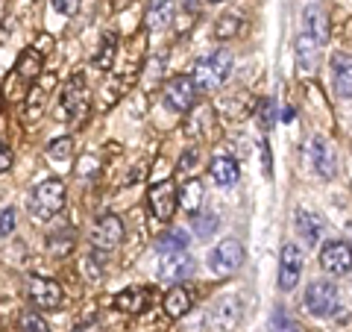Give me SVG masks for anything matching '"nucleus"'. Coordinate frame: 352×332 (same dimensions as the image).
I'll use <instances>...</instances> for the list:
<instances>
[{
	"instance_id": "1",
	"label": "nucleus",
	"mask_w": 352,
	"mask_h": 332,
	"mask_svg": "<svg viewBox=\"0 0 352 332\" xmlns=\"http://www.w3.org/2000/svg\"><path fill=\"white\" fill-rule=\"evenodd\" d=\"M65 206V183L62 180H44L32 188L30 194V215L32 220H50L59 215Z\"/></svg>"
},
{
	"instance_id": "2",
	"label": "nucleus",
	"mask_w": 352,
	"mask_h": 332,
	"mask_svg": "<svg viewBox=\"0 0 352 332\" xmlns=\"http://www.w3.org/2000/svg\"><path fill=\"white\" fill-rule=\"evenodd\" d=\"M305 309H308V312H311L314 318H332L338 309H340L338 285L329 282V280H314V282L305 289Z\"/></svg>"
},
{
	"instance_id": "3",
	"label": "nucleus",
	"mask_w": 352,
	"mask_h": 332,
	"mask_svg": "<svg viewBox=\"0 0 352 332\" xmlns=\"http://www.w3.org/2000/svg\"><path fill=\"white\" fill-rule=\"evenodd\" d=\"M59 115L68 124H80L88 115V92H85V80L80 74L71 76L68 85L62 88V101H59Z\"/></svg>"
},
{
	"instance_id": "4",
	"label": "nucleus",
	"mask_w": 352,
	"mask_h": 332,
	"mask_svg": "<svg viewBox=\"0 0 352 332\" xmlns=\"http://www.w3.org/2000/svg\"><path fill=\"white\" fill-rule=\"evenodd\" d=\"M241 264H244V247H241L238 238H223L220 245L208 253V268H212L214 273H235Z\"/></svg>"
},
{
	"instance_id": "5",
	"label": "nucleus",
	"mask_w": 352,
	"mask_h": 332,
	"mask_svg": "<svg viewBox=\"0 0 352 332\" xmlns=\"http://www.w3.org/2000/svg\"><path fill=\"white\" fill-rule=\"evenodd\" d=\"M164 103L173 112H188V109L197 103V83L188 74H179L164 85Z\"/></svg>"
},
{
	"instance_id": "6",
	"label": "nucleus",
	"mask_w": 352,
	"mask_h": 332,
	"mask_svg": "<svg viewBox=\"0 0 352 332\" xmlns=\"http://www.w3.org/2000/svg\"><path fill=\"white\" fill-rule=\"evenodd\" d=\"M120 238H124V224H120V218L112 215V212H106L94 220V227H91V245L94 250H112L120 245Z\"/></svg>"
},
{
	"instance_id": "7",
	"label": "nucleus",
	"mask_w": 352,
	"mask_h": 332,
	"mask_svg": "<svg viewBox=\"0 0 352 332\" xmlns=\"http://www.w3.org/2000/svg\"><path fill=\"white\" fill-rule=\"evenodd\" d=\"M208 324L214 332H232L241 324V300L235 294H226L214 303L212 315H208Z\"/></svg>"
},
{
	"instance_id": "8",
	"label": "nucleus",
	"mask_w": 352,
	"mask_h": 332,
	"mask_svg": "<svg viewBox=\"0 0 352 332\" xmlns=\"http://www.w3.org/2000/svg\"><path fill=\"white\" fill-rule=\"evenodd\" d=\"M320 268L332 276H344L352 271V247L344 241H329L320 250Z\"/></svg>"
},
{
	"instance_id": "9",
	"label": "nucleus",
	"mask_w": 352,
	"mask_h": 332,
	"mask_svg": "<svg viewBox=\"0 0 352 332\" xmlns=\"http://www.w3.org/2000/svg\"><path fill=\"white\" fill-rule=\"evenodd\" d=\"M191 273H194V259L185 250L162 253V262H159V280L162 282H179Z\"/></svg>"
},
{
	"instance_id": "10",
	"label": "nucleus",
	"mask_w": 352,
	"mask_h": 332,
	"mask_svg": "<svg viewBox=\"0 0 352 332\" xmlns=\"http://www.w3.org/2000/svg\"><path fill=\"white\" fill-rule=\"evenodd\" d=\"M300 273H302V250L296 245H285L279 259V289L294 291V285L300 282Z\"/></svg>"
},
{
	"instance_id": "11",
	"label": "nucleus",
	"mask_w": 352,
	"mask_h": 332,
	"mask_svg": "<svg viewBox=\"0 0 352 332\" xmlns=\"http://www.w3.org/2000/svg\"><path fill=\"white\" fill-rule=\"evenodd\" d=\"M30 300L36 303L38 309H56L62 303V289L56 280H47V276H30L27 282Z\"/></svg>"
},
{
	"instance_id": "12",
	"label": "nucleus",
	"mask_w": 352,
	"mask_h": 332,
	"mask_svg": "<svg viewBox=\"0 0 352 332\" xmlns=\"http://www.w3.org/2000/svg\"><path fill=\"white\" fill-rule=\"evenodd\" d=\"M153 300H156V291L153 289H147V285H129V289H124L115 297V309L138 315V312H144V309H150Z\"/></svg>"
},
{
	"instance_id": "13",
	"label": "nucleus",
	"mask_w": 352,
	"mask_h": 332,
	"mask_svg": "<svg viewBox=\"0 0 352 332\" xmlns=\"http://www.w3.org/2000/svg\"><path fill=\"white\" fill-rule=\"evenodd\" d=\"M308 159H311V168L323 176V180H332L335 171H338V159H335V150L329 141L323 138H311L308 145Z\"/></svg>"
},
{
	"instance_id": "14",
	"label": "nucleus",
	"mask_w": 352,
	"mask_h": 332,
	"mask_svg": "<svg viewBox=\"0 0 352 332\" xmlns=\"http://www.w3.org/2000/svg\"><path fill=\"white\" fill-rule=\"evenodd\" d=\"M320 44H317L308 32H300L294 41V56H296V68H300V74L311 76L317 71V65H320Z\"/></svg>"
},
{
	"instance_id": "15",
	"label": "nucleus",
	"mask_w": 352,
	"mask_h": 332,
	"mask_svg": "<svg viewBox=\"0 0 352 332\" xmlns=\"http://www.w3.org/2000/svg\"><path fill=\"white\" fill-rule=\"evenodd\" d=\"M147 200H150V209H153V215H156L159 220H170L173 218V209H176V188L173 183H156L150 188V194H147Z\"/></svg>"
},
{
	"instance_id": "16",
	"label": "nucleus",
	"mask_w": 352,
	"mask_h": 332,
	"mask_svg": "<svg viewBox=\"0 0 352 332\" xmlns=\"http://www.w3.org/2000/svg\"><path fill=\"white\" fill-rule=\"evenodd\" d=\"M332 83L338 97H352V56L344 50L332 53Z\"/></svg>"
},
{
	"instance_id": "17",
	"label": "nucleus",
	"mask_w": 352,
	"mask_h": 332,
	"mask_svg": "<svg viewBox=\"0 0 352 332\" xmlns=\"http://www.w3.org/2000/svg\"><path fill=\"white\" fill-rule=\"evenodd\" d=\"M296 232H300V238H305V245L317 247V241L323 236V220L314 212H308V209H300L296 212Z\"/></svg>"
},
{
	"instance_id": "18",
	"label": "nucleus",
	"mask_w": 352,
	"mask_h": 332,
	"mask_svg": "<svg viewBox=\"0 0 352 332\" xmlns=\"http://www.w3.org/2000/svg\"><path fill=\"white\" fill-rule=\"evenodd\" d=\"M305 27H308V36H311L317 44H323L326 39H329V18H326V12L317 3H311V6H305Z\"/></svg>"
},
{
	"instance_id": "19",
	"label": "nucleus",
	"mask_w": 352,
	"mask_h": 332,
	"mask_svg": "<svg viewBox=\"0 0 352 332\" xmlns=\"http://www.w3.org/2000/svg\"><path fill=\"white\" fill-rule=\"evenodd\" d=\"M203 183L200 180H188L182 188H179V194H176V203L182 206V212H188V215H197L200 212V206H203Z\"/></svg>"
},
{
	"instance_id": "20",
	"label": "nucleus",
	"mask_w": 352,
	"mask_h": 332,
	"mask_svg": "<svg viewBox=\"0 0 352 332\" xmlns=\"http://www.w3.org/2000/svg\"><path fill=\"white\" fill-rule=\"evenodd\" d=\"M15 74H18V80H24V83H36L38 74H41V53H38L36 48H27V50L18 56Z\"/></svg>"
},
{
	"instance_id": "21",
	"label": "nucleus",
	"mask_w": 352,
	"mask_h": 332,
	"mask_svg": "<svg viewBox=\"0 0 352 332\" xmlns=\"http://www.w3.org/2000/svg\"><path fill=\"white\" fill-rule=\"evenodd\" d=\"M208 174H212V180L217 185H235L238 176H241V168H238L235 159L217 156V159H212V168H208Z\"/></svg>"
},
{
	"instance_id": "22",
	"label": "nucleus",
	"mask_w": 352,
	"mask_h": 332,
	"mask_svg": "<svg viewBox=\"0 0 352 332\" xmlns=\"http://www.w3.org/2000/svg\"><path fill=\"white\" fill-rule=\"evenodd\" d=\"M173 21V3L170 0H150L147 3V27L150 30H164Z\"/></svg>"
},
{
	"instance_id": "23",
	"label": "nucleus",
	"mask_w": 352,
	"mask_h": 332,
	"mask_svg": "<svg viewBox=\"0 0 352 332\" xmlns=\"http://www.w3.org/2000/svg\"><path fill=\"white\" fill-rule=\"evenodd\" d=\"M188 309H191V297H188V291H185L182 285H173V289L164 294V312H168L170 318L188 315Z\"/></svg>"
},
{
	"instance_id": "24",
	"label": "nucleus",
	"mask_w": 352,
	"mask_h": 332,
	"mask_svg": "<svg viewBox=\"0 0 352 332\" xmlns=\"http://www.w3.org/2000/svg\"><path fill=\"white\" fill-rule=\"evenodd\" d=\"M50 88H53V80H44V83L36 80V88H32V92L27 94V97H30V101H27V121H38V118H41Z\"/></svg>"
},
{
	"instance_id": "25",
	"label": "nucleus",
	"mask_w": 352,
	"mask_h": 332,
	"mask_svg": "<svg viewBox=\"0 0 352 332\" xmlns=\"http://www.w3.org/2000/svg\"><path fill=\"white\" fill-rule=\"evenodd\" d=\"M115 53H118V39H115V32H109V36H103V44H100V50H97V56H94V68L97 71H109L112 68V62H115Z\"/></svg>"
},
{
	"instance_id": "26",
	"label": "nucleus",
	"mask_w": 352,
	"mask_h": 332,
	"mask_svg": "<svg viewBox=\"0 0 352 332\" xmlns=\"http://www.w3.org/2000/svg\"><path fill=\"white\" fill-rule=\"evenodd\" d=\"M208 65H212L217 83L223 85V83L229 80V74H232L235 59H232V53H229V50H217V53H212V56H208Z\"/></svg>"
},
{
	"instance_id": "27",
	"label": "nucleus",
	"mask_w": 352,
	"mask_h": 332,
	"mask_svg": "<svg viewBox=\"0 0 352 332\" xmlns=\"http://www.w3.org/2000/svg\"><path fill=\"white\" fill-rule=\"evenodd\" d=\"M185 245H188V236H185L182 229L176 232H164V236L156 238V250L159 253H176V250H185Z\"/></svg>"
},
{
	"instance_id": "28",
	"label": "nucleus",
	"mask_w": 352,
	"mask_h": 332,
	"mask_svg": "<svg viewBox=\"0 0 352 332\" xmlns=\"http://www.w3.org/2000/svg\"><path fill=\"white\" fill-rule=\"evenodd\" d=\"M74 156V141L71 138H53L47 145V159L56 165V162H71Z\"/></svg>"
},
{
	"instance_id": "29",
	"label": "nucleus",
	"mask_w": 352,
	"mask_h": 332,
	"mask_svg": "<svg viewBox=\"0 0 352 332\" xmlns=\"http://www.w3.org/2000/svg\"><path fill=\"white\" fill-rule=\"evenodd\" d=\"M241 27H244V21L238 15H223V18H217L214 36L217 39H235V36H241Z\"/></svg>"
},
{
	"instance_id": "30",
	"label": "nucleus",
	"mask_w": 352,
	"mask_h": 332,
	"mask_svg": "<svg viewBox=\"0 0 352 332\" xmlns=\"http://www.w3.org/2000/svg\"><path fill=\"white\" fill-rule=\"evenodd\" d=\"M217 215L214 212H200V215H194V220H191V227H194V232L200 238H208V236H214L217 232Z\"/></svg>"
},
{
	"instance_id": "31",
	"label": "nucleus",
	"mask_w": 352,
	"mask_h": 332,
	"mask_svg": "<svg viewBox=\"0 0 352 332\" xmlns=\"http://www.w3.org/2000/svg\"><path fill=\"white\" fill-rule=\"evenodd\" d=\"M47 247H50V253L53 256H65V253H71L74 250V238H71V232H53V236L47 238Z\"/></svg>"
},
{
	"instance_id": "32",
	"label": "nucleus",
	"mask_w": 352,
	"mask_h": 332,
	"mask_svg": "<svg viewBox=\"0 0 352 332\" xmlns=\"http://www.w3.org/2000/svg\"><path fill=\"white\" fill-rule=\"evenodd\" d=\"M21 332H50V326L38 312H24L21 315Z\"/></svg>"
},
{
	"instance_id": "33",
	"label": "nucleus",
	"mask_w": 352,
	"mask_h": 332,
	"mask_svg": "<svg viewBox=\"0 0 352 332\" xmlns=\"http://www.w3.org/2000/svg\"><path fill=\"white\" fill-rule=\"evenodd\" d=\"M258 124H261V129H273V124H276V101H273V97L261 101V106H258Z\"/></svg>"
},
{
	"instance_id": "34",
	"label": "nucleus",
	"mask_w": 352,
	"mask_h": 332,
	"mask_svg": "<svg viewBox=\"0 0 352 332\" xmlns=\"http://www.w3.org/2000/svg\"><path fill=\"white\" fill-rule=\"evenodd\" d=\"M270 332H300V326H296V320H291L285 315V309H276V312H273Z\"/></svg>"
},
{
	"instance_id": "35",
	"label": "nucleus",
	"mask_w": 352,
	"mask_h": 332,
	"mask_svg": "<svg viewBox=\"0 0 352 332\" xmlns=\"http://www.w3.org/2000/svg\"><path fill=\"white\" fill-rule=\"evenodd\" d=\"M100 253H103V250H94L91 256H88V262H85V273H88V280H100V276L106 273V262L100 259Z\"/></svg>"
},
{
	"instance_id": "36",
	"label": "nucleus",
	"mask_w": 352,
	"mask_h": 332,
	"mask_svg": "<svg viewBox=\"0 0 352 332\" xmlns=\"http://www.w3.org/2000/svg\"><path fill=\"white\" fill-rule=\"evenodd\" d=\"M18 224V212L12 206H6V209H0V236H9V232L15 229Z\"/></svg>"
},
{
	"instance_id": "37",
	"label": "nucleus",
	"mask_w": 352,
	"mask_h": 332,
	"mask_svg": "<svg viewBox=\"0 0 352 332\" xmlns=\"http://www.w3.org/2000/svg\"><path fill=\"white\" fill-rule=\"evenodd\" d=\"M53 9H56L59 15H76L80 0H53Z\"/></svg>"
},
{
	"instance_id": "38",
	"label": "nucleus",
	"mask_w": 352,
	"mask_h": 332,
	"mask_svg": "<svg viewBox=\"0 0 352 332\" xmlns=\"http://www.w3.org/2000/svg\"><path fill=\"white\" fill-rule=\"evenodd\" d=\"M258 153H261V165H264V176H273V156L267 141H258Z\"/></svg>"
},
{
	"instance_id": "39",
	"label": "nucleus",
	"mask_w": 352,
	"mask_h": 332,
	"mask_svg": "<svg viewBox=\"0 0 352 332\" xmlns=\"http://www.w3.org/2000/svg\"><path fill=\"white\" fill-rule=\"evenodd\" d=\"M9 168H12V150H9L3 141H0V174L9 171Z\"/></svg>"
},
{
	"instance_id": "40",
	"label": "nucleus",
	"mask_w": 352,
	"mask_h": 332,
	"mask_svg": "<svg viewBox=\"0 0 352 332\" xmlns=\"http://www.w3.org/2000/svg\"><path fill=\"white\" fill-rule=\"evenodd\" d=\"M197 156H200V150H188V153H185V156L179 159V171H182V174H191V171H194L191 165H194Z\"/></svg>"
},
{
	"instance_id": "41",
	"label": "nucleus",
	"mask_w": 352,
	"mask_h": 332,
	"mask_svg": "<svg viewBox=\"0 0 352 332\" xmlns=\"http://www.w3.org/2000/svg\"><path fill=\"white\" fill-rule=\"evenodd\" d=\"M282 121H288V124L294 121V109H291V106H285V112H282Z\"/></svg>"
},
{
	"instance_id": "42",
	"label": "nucleus",
	"mask_w": 352,
	"mask_h": 332,
	"mask_svg": "<svg viewBox=\"0 0 352 332\" xmlns=\"http://www.w3.org/2000/svg\"><path fill=\"white\" fill-rule=\"evenodd\" d=\"M3 12H6V0H0V24H3Z\"/></svg>"
},
{
	"instance_id": "43",
	"label": "nucleus",
	"mask_w": 352,
	"mask_h": 332,
	"mask_svg": "<svg viewBox=\"0 0 352 332\" xmlns=\"http://www.w3.org/2000/svg\"><path fill=\"white\" fill-rule=\"evenodd\" d=\"M208 3H220V0H208Z\"/></svg>"
},
{
	"instance_id": "44",
	"label": "nucleus",
	"mask_w": 352,
	"mask_h": 332,
	"mask_svg": "<svg viewBox=\"0 0 352 332\" xmlns=\"http://www.w3.org/2000/svg\"><path fill=\"white\" fill-rule=\"evenodd\" d=\"M0 109H3V101H0Z\"/></svg>"
}]
</instances>
